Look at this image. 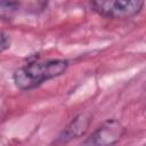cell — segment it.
I'll use <instances>...</instances> for the list:
<instances>
[{
	"label": "cell",
	"instance_id": "cell-2",
	"mask_svg": "<svg viewBox=\"0 0 146 146\" xmlns=\"http://www.w3.org/2000/svg\"><path fill=\"white\" fill-rule=\"evenodd\" d=\"M144 7V1H92L90 8L102 17L111 19H129L138 15Z\"/></svg>",
	"mask_w": 146,
	"mask_h": 146
},
{
	"label": "cell",
	"instance_id": "cell-4",
	"mask_svg": "<svg viewBox=\"0 0 146 146\" xmlns=\"http://www.w3.org/2000/svg\"><path fill=\"white\" fill-rule=\"evenodd\" d=\"M91 121H92V116L88 112L79 113L59 132V135L54 140V143L56 145H63V144L71 141L72 139H76L79 137H82L87 132V130L89 129Z\"/></svg>",
	"mask_w": 146,
	"mask_h": 146
},
{
	"label": "cell",
	"instance_id": "cell-1",
	"mask_svg": "<svg viewBox=\"0 0 146 146\" xmlns=\"http://www.w3.org/2000/svg\"><path fill=\"white\" fill-rule=\"evenodd\" d=\"M68 65L70 62L64 58L29 62L14 71L13 81L21 90H32L46 81L64 74L68 68Z\"/></svg>",
	"mask_w": 146,
	"mask_h": 146
},
{
	"label": "cell",
	"instance_id": "cell-5",
	"mask_svg": "<svg viewBox=\"0 0 146 146\" xmlns=\"http://www.w3.org/2000/svg\"><path fill=\"white\" fill-rule=\"evenodd\" d=\"M10 38L8 34H6L5 32H0V54L6 51L9 47H10Z\"/></svg>",
	"mask_w": 146,
	"mask_h": 146
},
{
	"label": "cell",
	"instance_id": "cell-3",
	"mask_svg": "<svg viewBox=\"0 0 146 146\" xmlns=\"http://www.w3.org/2000/svg\"><path fill=\"white\" fill-rule=\"evenodd\" d=\"M125 127L116 119H108L87 137L81 146H113L125 135Z\"/></svg>",
	"mask_w": 146,
	"mask_h": 146
}]
</instances>
